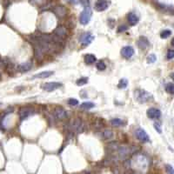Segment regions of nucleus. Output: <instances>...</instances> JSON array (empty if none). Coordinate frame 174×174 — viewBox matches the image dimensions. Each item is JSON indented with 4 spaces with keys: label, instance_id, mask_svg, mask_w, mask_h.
<instances>
[{
    "label": "nucleus",
    "instance_id": "obj_1",
    "mask_svg": "<svg viewBox=\"0 0 174 174\" xmlns=\"http://www.w3.org/2000/svg\"><path fill=\"white\" fill-rule=\"evenodd\" d=\"M134 98L136 99V101H138L140 104H144V103L149 102L151 99H153L152 95L150 92L142 89H137L134 91Z\"/></svg>",
    "mask_w": 174,
    "mask_h": 174
},
{
    "label": "nucleus",
    "instance_id": "obj_2",
    "mask_svg": "<svg viewBox=\"0 0 174 174\" xmlns=\"http://www.w3.org/2000/svg\"><path fill=\"white\" fill-rule=\"evenodd\" d=\"M92 11L91 7L90 6L84 7V9L82 11V12L80 13V16H79L80 24L83 25H86L90 22V20L92 18Z\"/></svg>",
    "mask_w": 174,
    "mask_h": 174
},
{
    "label": "nucleus",
    "instance_id": "obj_3",
    "mask_svg": "<svg viewBox=\"0 0 174 174\" xmlns=\"http://www.w3.org/2000/svg\"><path fill=\"white\" fill-rule=\"evenodd\" d=\"M70 129H72V132L76 133H82L84 130V123L80 118H74L70 123Z\"/></svg>",
    "mask_w": 174,
    "mask_h": 174
},
{
    "label": "nucleus",
    "instance_id": "obj_4",
    "mask_svg": "<svg viewBox=\"0 0 174 174\" xmlns=\"http://www.w3.org/2000/svg\"><path fill=\"white\" fill-rule=\"evenodd\" d=\"M94 36L91 32H84L79 37V42L82 43L83 46H87L94 40Z\"/></svg>",
    "mask_w": 174,
    "mask_h": 174
},
{
    "label": "nucleus",
    "instance_id": "obj_5",
    "mask_svg": "<svg viewBox=\"0 0 174 174\" xmlns=\"http://www.w3.org/2000/svg\"><path fill=\"white\" fill-rule=\"evenodd\" d=\"M61 86H63V84L59 82H49V83L43 84L42 89L46 92H53V91L60 88Z\"/></svg>",
    "mask_w": 174,
    "mask_h": 174
},
{
    "label": "nucleus",
    "instance_id": "obj_6",
    "mask_svg": "<svg viewBox=\"0 0 174 174\" xmlns=\"http://www.w3.org/2000/svg\"><path fill=\"white\" fill-rule=\"evenodd\" d=\"M52 114L58 120H64L65 118H67V117H68L66 111H65L64 109H63L62 107H56V108H54L53 111H52Z\"/></svg>",
    "mask_w": 174,
    "mask_h": 174
},
{
    "label": "nucleus",
    "instance_id": "obj_7",
    "mask_svg": "<svg viewBox=\"0 0 174 174\" xmlns=\"http://www.w3.org/2000/svg\"><path fill=\"white\" fill-rule=\"evenodd\" d=\"M135 135H136V138L142 143L150 142V138H149L148 134L146 133L145 130L144 129H142V128H138L135 130Z\"/></svg>",
    "mask_w": 174,
    "mask_h": 174
},
{
    "label": "nucleus",
    "instance_id": "obj_8",
    "mask_svg": "<svg viewBox=\"0 0 174 174\" xmlns=\"http://www.w3.org/2000/svg\"><path fill=\"white\" fill-rule=\"evenodd\" d=\"M35 113V110L32 107H22L19 110V117L21 120L27 118L29 116L33 115Z\"/></svg>",
    "mask_w": 174,
    "mask_h": 174
},
{
    "label": "nucleus",
    "instance_id": "obj_9",
    "mask_svg": "<svg viewBox=\"0 0 174 174\" xmlns=\"http://www.w3.org/2000/svg\"><path fill=\"white\" fill-rule=\"evenodd\" d=\"M134 49L133 46H124L121 49V56L125 58V59H129L132 58L134 55Z\"/></svg>",
    "mask_w": 174,
    "mask_h": 174
},
{
    "label": "nucleus",
    "instance_id": "obj_10",
    "mask_svg": "<svg viewBox=\"0 0 174 174\" xmlns=\"http://www.w3.org/2000/svg\"><path fill=\"white\" fill-rule=\"evenodd\" d=\"M32 67V63L31 61H28V62H25V63H22L18 65H17L16 67V70L17 72H20V73H24V72H29Z\"/></svg>",
    "mask_w": 174,
    "mask_h": 174
},
{
    "label": "nucleus",
    "instance_id": "obj_11",
    "mask_svg": "<svg viewBox=\"0 0 174 174\" xmlns=\"http://www.w3.org/2000/svg\"><path fill=\"white\" fill-rule=\"evenodd\" d=\"M147 117L151 119H157L161 117V112L160 110L154 107H151L150 109H148L147 112H146Z\"/></svg>",
    "mask_w": 174,
    "mask_h": 174
},
{
    "label": "nucleus",
    "instance_id": "obj_12",
    "mask_svg": "<svg viewBox=\"0 0 174 174\" xmlns=\"http://www.w3.org/2000/svg\"><path fill=\"white\" fill-rule=\"evenodd\" d=\"M109 6L108 0H97L95 2L94 8L97 11H104Z\"/></svg>",
    "mask_w": 174,
    "mask_h": 174
},
{
    "label": "nucleus",
    "instance_id": "obj_13",
    "mask_svg": "<svg viewBox=\"0 0 174 174\" xmlns=\"http://www.w3.org/2000/svg\"><path fill=\"white\" fill-rule=\"evenodd\" d=\"M53 34L55 36H57L58 37L61 38V39H64V37H66L67 35V31L66 28L63 25H58L54 31H53Z\"/></svg>",
    "mask_w": 174,
    "mask_h": 174
},
{
    "label": "nucleus",
    "instance_id": "obj_14",
    "mask_svg": "<svg viewBox=\"0 0 174 174\" xmlns=\"http://www.w3.org/2000/svg\"><path fill=\"white\" fill-rule=\"evenodd\" d=\"M137 45L140 50H145L146 48H148L150 46V41L148 40V38L146 37L141 36L137 42Z\"/></svg>",
    "mask_w": 174,
    "mask_h": 174
},
{
    "label": "nucleus",
    "instance_id": "obj_15",
    "mask_svg": "<svg viewBox=\"0 0 174 174\" xmlns=\"http://www.w3.org/2000/svg\"><path fill=\"white\" fill-rule=\"evenodd\" d=\"M54 13L58 17H64L65 15L67 13V9L65 8L64 5H57L53 8Z\"/></svg>",
    "mask_w": 174,
    "mask_h": 174
},
{
    "label": "nucleus",
    "instance_id": "obj_16",
    "mask_svg": "<svg viewBox=\"0 0 174 174\" xmlns=\"http://www.w3.org/2000/svg\"><path fill=\"white\" fill-rule=\"evenodd\" d=\"M127 20L129 22V24L133 26V25H136L139 23V18L134 12H129L128 15H127Z\"/></svg>",
    "mask_w": 174,
    "mask_h": 174
},
{
    "label": "nucleus",
    "instance_id": "obj_17",
    "mask_svg": "<svg viewBox=\"0 0 174 174\" xmlns=\"http://www.w3.org/2000/svg\"><path fill=\"white\" fill-rule=\"evenodd\" d=\"M97 61V58L95 55L93 54H86L84 56V63L88 65H92L95 62Z\"/></svg>",
    "mask_w": 174,
    "mask_h": 174
},
{
    "label": "nucleus",
    "instance_id": "obj_18",
    "mask_svg": "<svg viewBox=\"0 0 174 174\" xmlns=\"http://www.w3.org/2000/svg\"><path fill=\"white\" fill-rule=\"evenodd\" d=\"M99 135H100V137H101L103 139H110L111 138H112L113 133L112 132L111 130L106 129V130H103L102 133L100 132V133H99Z\"/></svg>",
    "mask_w": 174,
    "mask_h": 174
},
{
    "label": "nucleus",
    "instance_id": "obj_19",
    "mask_svg": "<svg viewBox=\"0 0 174 174\" xmlns=\"http://www.w3.org/2000/svg\"><path fill=\"white\" fill-rule=\"evenodd\" d=\"M53 73H54V72H52V71H46V72H42L38 73V74L34 75L33 78H47L51 77Z\"/></svg>",
    "mask_w": 174,
    "mask_h": 174
},
{
    "label": "nucleus",
    "instance_id": "obj_20",
    "mask_svg": "<svg viewBox=\"0 0 174 174\" xmlns=\"http://www.w3.org/2000/svg\"><path fill=\"white\" fill-rule=\"evenodd\" d=\"M110 122H111V124H112V126H114V127L124 126V125H125V124H126L124 121H123V120L120 119V118H113V119H112Z\"/></svg>",
    "mask_w": 174,
    "mask_h": 174
},
{
    "label": "nucleus",
    "instance_id": "obj_21",
    "mask_svg": "<svg viewBox=\"0 0 174 174\" xmlns=\"http://www.w3.org/2000/svg\"><path fill=\"white\" fill-rule=\"evenodd\" d=\"M95 106V104L92 103V102H90V101H86V102H84L80 104V108L81 109H84V110H89V109H92Z\"/></svg>",
    "mask_w": 174,
    "mask_h": 174
},
{
    "label": "nucleus",
    "instance_id": "obj_22",
    "mask_svg": "<svg viewBox=\"0 0 174 174\" xmlns=\"http://www.w3.org/2000/svg\"><path fill=\"white\" fill-rule=\"evenodd\" d=\"M94 127L97 130H101L104 127V123L103 122L102 118H97V120L94 122Z\"/></svg>",
    "mask_w": 174,
    "mask_h": 174
},
{
    "label": "nucleus",
    "instance_id": "obj_23",
    "mask_svg": "<svg viewBox=\"0 0 174 174\" xmlns=\"http://www.w3.org/2000/svg\"><path fill=\"white\" fill-rule=\"evenodd\" d=\"M128 85V80L126 78H121L118 84V87L119 89H125Z\"/></svg>",
    "mask_w": 174,
    "mask_h": 174
},
{
    "label": "nucleus",
    "instance_id": "obj_24",
    "mask_svg": "<svg viewBox=\"0 0 174 174\" xmlns=\"http://www.w3.org/2000/svg\"><path fill=\"white\" fill-rule=\"evenodd\" d=\"M96 67H97V69L98 71L103 72V71H104L106 69V65H105V64H104V62L103 60H100L96 64Z\"/></svg>",
    "mask_w": 174,
    "mask_h": 174
},
{
    "label": "nucleus",
    "instance_id": "obj_25",
    "mask_svg": "<svg viewBox=\"0 0 174 174\" xmlns=\"http://www.w3.org/2000/svg\"><path fill=\"white\" fill-rule=\"evenodd\" d=\"M165 91H166L168 93H170V94H171V95H174V84H173V83H169V84H167L166 86H165Z\"/></svg>",
    "mask_w": 174,
    "mask_h": 174
},
{
    "label": "nucleus",
    "instance_id": "obj_26",
    "mask_svg": "<svg viewBox=\"0 0 174 174\" xmlns=\"http://www.w3.org/2000/svg\"><path fill=\"white\" fill-rule=\"evenodd\" d=\"M87 83H88V78H85V77L80 78H78V79L76 81V84H77V85H78V86L84 85V84H87Z\"/></svg>",
    "mask_w": 174,
    "mask_h": 174
},
{
    "label": "nucleus",
    "instance_id": "obj_27",
    "mask_svg": "<svg viewBox=\"0 0 174 174\" xmlns=\"http://www.w3.org/2000/svg\"><path fill=\"white\" fill-rule=\"evenodd\" d=\"M171 35V30H164L160 32V37L163 39H165L169 37Z\"/></svg>",
    "mask_w": 174,
    "mask_h": 174
},
{
    "label": "nucleus",
    "instance_id": "obj_28",
    "mask_svg": "<svg viewBox=\"0 0 174 174\" xmlns=\"http://www.w3.org/2000/svg\"><path fill=\"white\" fill-rule=\"evenodd\" d=\"M147 63L148 64H152V63H154L156 60H157V57L155 54H150L148 57H147Z\"/></svg>",
    "mask_w": 174,
    "mask_h": 174
},
{
    "label": "nucleus",
    "instance_id": "obj_29",
    "mask_svg": "<svg viewBox=\"0 0 174 174\" xmlns=\"http://www.w3.org/2000/svg\"><path fill=\"white\" fill-rule=\"evenodd\" d=\"M155 130H157L158 133H162V128H161V124L159 122H155L153 124Z\"/></svg>",
    "mask_w": 174,
    "mask_h": 174
},
{
    "label": "nucleus",
    "instance_id": "obj_30",
    "mask_svg": "<svg viewBox=\"0 0 174 174\" xmlns=\"http://www.w3.org/2000/svg\"><path fill=\"white\" fill-rule=\"evenodd\" d=\"M68 104L71 105V106H75L78 104V100L76 99V98H69L68 101H67Z\"/></svg>",
    "mask_w": 174,
    "mask_h": 174
},
{
    "label": "nucleus",
    "instance_id": "obj_31",
    "mask_svg": "<svg viewBox=\"0 0 174 174\" xmlns=\"http://www.w3.org/2000/svg\"><path fill=\"white\" fill-rule=\"evenodd\" d=\"M127 30H128V26H127V25H122L118 26V28L117 31H118V33H121V32L126 31Z\"/></svg>",
    "mask_w": 174,
    "mask_h": 174
},
{
    "label": "nucleus",
    "instance_id": "obj_32",
    "mask_svg": "<svg viewBox=\"0 0 174 174\" xmlns=\"http://www.w3.org/2000/svg\"><path fill=\"white\" fill-rule=\"evenodd\" d=\"M165 170H166L167 174H174V169H173V167L171 165H165Z\"/></svg>",
    "mask_w": 174,
    "mask_h": 174
},
{
    "label": "nucleus",
    "instance_id": "obj_33",
    "mask_svg": "<svg viewBox=\"0 0 174 174\" xmlns=\"http://www.w3.org/2000/svg\"><path fill=\"white\" fill-rule=\"evenodd\" d=\"M115 24H116V20L115 19H113V18H109L108 19V25L110 28L112 29L114 27Z\"/></svg>",
    "mask_w": 174,
    "mask_h": 174
},
{
    "label": "nucleus",
    "instance_id": "obj_34",
    "mask_svg": "<svg viewBox=\"0 0 174 174\" xmlns=\"http://www.w3.org/2000/svg\"><path fill=\"white\" fill-rule=\"evenodd\" d=\"M166 58L168 60H171L172 58H174V50H169L166 55Z\"/></svg>",
    "mask_w": 174,
    "mask_h": 174
},
{
    "label": "nucleus",
    "instance_id": "obj_35",
    "mask_svg": "<svg viewBox=\"0 0 174 174\" xmlns=\"http://www.w3.org/2000/svg\"><path fill=\"white\" fill-rule=\"evenodd\" d=\"M80 2L84 7L89 6V0H80Z\"/></svg>",
    "mask_w": 174,
    "mask_h": 174
},
{
    "label": "nucleus",
    "instance_id": "obj_36",
    "mask_svg": "<svg viewBox=\"0 0 174 174\" xmlns=\"http://www.w3.org/2000/svg\"><path fill=\"white\" fill-rule=\"evenodd\" d=\"M170 77H171V78L174 81V72H172V73H171V75H170Z\"/></svg>",
    "mask_w": 174,
    "mask_h": 174
},
{
    "label": "nucleus",
    "instance_id": "obj_37",
    "mask_svg": "<svg viewBox=\"0 0 174 174\" xmlns=\"http://www.w3.org/2000/svg\"><path fill=\"white\" fill-rule=\"evenodd\" d=\"M171 46H172L174 47V37H173V38L171 39Z\"/></svg>",
    "mask_w": 174,
    "mask_h": 174
},
{
    "label": "nucleus",
    "instance_id": "obj_38",
    "mask_svg": "<svg viewBox=\"0 0 174 174\" xmlns=\"http://www.w3.org/2000/svg\"><path fill=\"white\" fill-rule=\"evenodd\" d=\"M70 3H73V4H76V0H68Z\"/></svg>",
    "mask_w": 174,
    "mask_h": 174
},
{
    "label": "nucleus",
    "instance_id": "obj_39",
    "mask_svg": "<svg viewBox=\"0 0 174 174\" xmlns=\"http://www.w3.org/2000/svg\"><path fill=\"white\" fill-rule=\"evenodd\" d=\"M0 78H1V73H0Z\"/></svg>",
    "mask_w": 174,
    "mask_h": 174
}]
</instances>
